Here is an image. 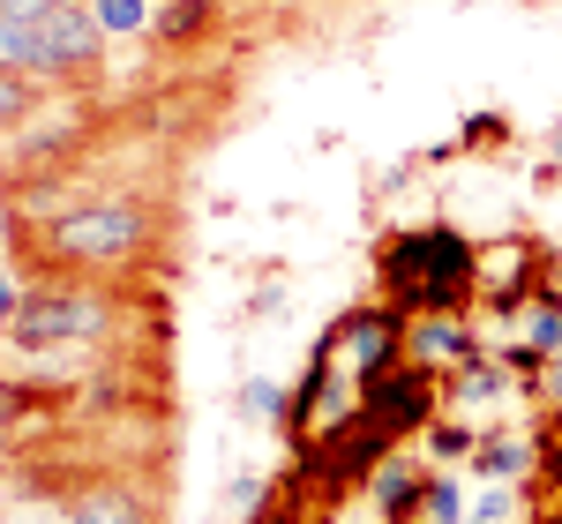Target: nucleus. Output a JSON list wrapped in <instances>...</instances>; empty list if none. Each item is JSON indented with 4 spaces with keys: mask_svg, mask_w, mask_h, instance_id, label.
<instances>
[{
    "mask_svg": "<svg viewBox=\"0 0 562 524\" xmlns=\"http://www.w3.org/2000/svg\"><path fill=\"white\" fill-rule=\"evenodd\" d=\"M420 442H428V465H435V472H458V465H473L480 428H473V420H458V412H442Z\"/></svg>",
    "mask_w": 562,
    "mask_h": 524,
    "instance_id": "13",
    "label": "nucleus"
},
{
    "mask_svg": "<svg viewBox=\"0 0 562 524\" xmlns=\"http://www.w3.org/2000/svg\"><path fill=\"white\" fill-rule=\"evenodd\" d=\"M150 240H158V218H150V203H135V195L68 203V210H53L45 232H38V248L53 262H68V270H128Z\"/></svg>",
    "mask_w": 562,
    "mask_h": 524,
    "instance_id": "2",
    "label": "nucleus"
},
{
    "mask_svg": "<svg viewBox=\"0 0 562 524\" xmlns=\"http://www.w3.org/2000/svg\"><path fill=\"white\" fill-rule=\"evenodd\" d=\"M540 405H548V412L562 420V352L548 360V375H540Z\"/></svg>",
    "mask_w": 562,
    "mask_h": 524,
    "instance_id": "22",
    "label": "nucleus"
},
{
    "mask_svg": "<svg viewBox=\"0 0 562 524\" xmlns=\"http://www.w3.org/2000/svg\"><path fill=\"white\" fill-rule=\"evenodd\" d=\"M285 397H293V383H270V375H256V383H240V420H262V428H285Z\"/></svg>",
    "mask_w": 562,
    "mask_h": 524,
    "instance_id": "19",
    "label": "nucleus"
},
{
    "mask_svg": "<svg viewBox=\"0 0 562 524\" xmlns=\"http://www.w3.org/2000/svg\"><path fill=\"white\" fill-rule=\"evenodd\" d=\"M548 285H555V293H562V248H555V255H548Z\"/></svg>",
    "mask_w": 562,
    "mask_h": 524,
    "instance_id": "24",
    "label": "nucleus"
},
{
    "mask_svg": "<svg viewBox=\"0 0 562 524\" xmlns=\"http://www.w3.org/2000/svg\"><path fill=\"white\" fill-rule=\"evenodd\" d=\"M31 300V285H23V270L0 255V338H8V322H15V307Z\"/></svg>",
    "mask_w": 562,
    "mask_h": 524,
    "instance_id": "21",
    "label": "nucleus"
},
{
    "mask_svg": "<svg viewBox=\"0 0 562 524\" xmlns=\"http://www.w3.org/2000/svg\"><path fill=\"white\" fill-rule=\"evenodd\" d=\"M473 472H480V480H510V487H525L532 472H540V442H532V435H480Z\"/></svg>",
    "mask_w": 562,
    "mask_h": 524,
    "instance_id": "12",
    "label": "nucleus"
},
{
    "mask_svg": "<svg viewBox=\"0 0 562 524\" xmlns=\"http://www.w3.org/2000/svg\"><path fill=\"white\" fill-rule=\"evenodd\" d=\"M90 15L105 23V38H150L158 0H90Z\"/></svg>",
    "mask_w": 562,
    "mask_h": 524,
    "instance_id": "16",
    "label": "nucleus"
},
{
    "mask_svg": "<svg viewBox=\"0 0 562 524\" xmlns=\"http://www.w3.org/2000/svg\"><path fill=\"white\" fill-rule=\"evenodd\" d=\"M480 330L473 315H413L405 322V360L413 367H435V375H458L465 360H480Z\"/></svg>",
    "mask_w": 562,
    "mask_h": 524,
    "instance_id": "8",
    "label": "nucleus"
},
{
    "mask_svg": "<svg viewBox=\"0 0 562 524\" xmlns=\"http://www.w3.org/2000/svg\"><path fill=\"white\" fill-rule=\"evenodd\" d=\"M375 277L383 300L405 315H473L480 300V248L458 225H405L375 248Z\"/></svg>",
    "mask_w": 562,
    "mask_h": 524,
    "instance_id": "1",
    "label": "nucleus"
},
{
    "mask_svg": "<svg viewBox=\"0 0 562 524\" xmlns=\"http://www.w3.org/2000/svg\"><path fill=\"white\" fill-rule=\"evenodd\" d=\"M45 83L38 76H23V68H0V128H23L31 113H38Z\"/></svg>",
    "mask_w": 562,
    "mask_h": 524,
    "instance_id": "17",
    "label": "nucleus"
},
{
    "mask_svg": "<svg viewBox=\"0 0 562 524\" xmlns=\"http://www.w3.org/2000/svg\"><path fill=\"white\" fill-rule=\"evenodd\" d=\"M435 465H420V457H405V449H390L383 465L368 472V502H375V517L383 524H413V510H420V487H428Z\"/></svg>",
    "mask_w": 562,
    "mask_h": 524,
    "instance_id": "10",
    "label": "nucleus"
},
{
    "mask_svg": "<svg viewBox=\"0 0 562 524\" xmlns=\"http://www.w3.org/2000/svg\"><path fill=\"white\" fill-rule=\"evenodd\" d=\"M405 307H390V300H375V307H346L315 345H330V360H346V383H368V375H383V367H397L405 360Z\"/></svg>",
    "mask_w": 562,
    "mask_h": 524,
    "instance_id": "6",
    "label": "nucleus"
},
{
    "mask_svg": "<svg viewBox=\"0 0 562 524\" xmlns=\"http://www.w3.org/2000/svg\"><path fill=\"white\" fill-rule=\"evenodd\" d=\"M105 293H90V285H31V300L15 307V322H8V345L15 352H60V345H83L105 330Z\"/></svg>",
    "mask_w": 562,
    "mask_h": 524,
    "instance_id": "4",
    "label": "nucleus"
},
{
    "mask_svg": "<svg viewBox=\"0 0 562 524\" xmlns=\"http://www.w3.org/2000/svg\"><path fill=\"white\" fill-rule=\"evenodd\" d=\"M465 143H487V135H495V143H503V121H495V113H465Z\"/></svg>",
    "mask_w": 562,
    "mask_h": 524,
    "instance_id": "23",
    "label": "nucleus"
},
{
    "mask_svg": "<svg viewBox=\"0 0 562 524\" xmlns=\"http://www.w3.org/2000/svg\"><path fill=\"white\" fill-rule=\"evenodd\" d=\"M503 397H510V367H503L495 352H480V360H465L458 375H442V412H458V420L503 412Z\"/></svg>",
    "mask_w": 562,
    "mask_h": 524,
    "instance_id": "9",
    "label": "nucleus"
},
{
    "mask_svg": "<svg viewBox=\"0 0 562 524\" xmlns=\"http://www.w3.org/2000/svg\"><path fill=\"white\" fill-rule=\"evenodd\" d=\"M465 517H473V494H465V480H458V472H428L413 524H465Z\"/></svg>",
    "mask_w": 562,
    "mask_h": 524,
    "instance_id": "14",
    "label": "nucleus"
},
{
    "mask_svg": "<svg viewBox=\"0 0 562 524\" xmlns=\"http://www.w3.org/2000/svg\"><path fill=\"white\" fill-rule=\"evenodd\" d=\"M352 405H360V412L405 449V442H420L435 420H442V375H435V367H413V360H397V367H383V375L352 383Z\"/></svg>",
    "mask_w": 562,
    "mask_h": 524,
    "instance_id": "5",
    "label": "nucleus"
},
{
    "mask_svg": "<svg viewBox=\"0 0 562 524\" xmlns=\"http://www.w3.org/2000/svg\"><path fill=\"white\" fill-rule=\"evenodd\" d=\"M262 502H270V480H248V472H240V480L225 487V510H233V524H256Z\"/></svg>",
    "mask_w": 562,
    "mask_h": 524,
    "instance_id": "20",
    "label": "nucleus"
},
{
    "mask_svg": "<svg viewBox=\"0 0 562 524\" xmlns=\"http://www.w3.org/2000/svg\"><path fill=\"white\" fill-rule=\"evenodd\" d=\"M518 517H525V487H510V480H480L473 517H465V524H518Z\"/></svg>",
    "mask_w": 562,
    "mask_h": 524,
    "instance_id": "18",
    "label": "nucleus"
},
{
    "mask_svg": "<svg viewBox=\"0 0 562 524\" xmlns=\"http://www.w3.org/2000/svg\"><path fill=\"white\" fill-rule=\"evenodd\" d=\"M397 442L352 405L346 420H330L323 435H307L301 449H293V487H330V494H352V487H368V472L383 465Z\"/></svg>",
    "mask_w": 562,
    "mask_h": 524,
    "instance_id": "3",
    "label": "nucleus"
},
{
    "mask_svg": "<svg viewBox=\"0 0 562 524\" xmlns=\"http://www.w3.org/2000/svg\"><path fill=\"white\" fill-rule=\"evenodd\" d=\"M98 60H105V23L90 15V0H53V15L38 23V76L76 83V76H98Z\"/></svg>",
    "mask_w": 562,
    "mask_h": 524,
    "instance_id": "7",
    "label": "nucleus"
},
{
    "mask_svg": "<svg viewBox=\"0 0 562 524\" xmlns=\"http://www.w3.org/2000/svg\"><path fill=\"white\" fill-rule=\"evenodd\" d=\"M211 23H217V0H158V23H150V38L188 45V38H203Z\"/></svg>",
    "mask_w": 562,
    "mask_h": 524,
    "instance_id": "15",
    "label": "nucleus"
},
{
    "mask_svg": "<svg viewBox=\"0 0 562 524\" xmlns=\"http://www.w3.org/2000/svg\"><path fill=\"white\" fill-rule=\"evenodd\" d=\"M60 524H150V502L121 480H98V487H76L60 502Z\"/></svg>",
    "mask_w": 562,
    "mask_h": 524,
    "instance_id": "11",
    "label": "nucleus"
}]
</instances>
